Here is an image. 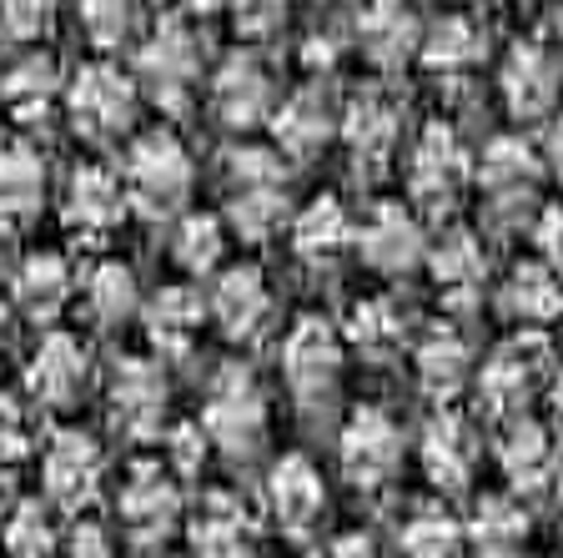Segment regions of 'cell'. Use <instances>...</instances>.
Segmentation results:
<instances>
[{
	"instance_id": "obj_4",
	"label": "cell",
	"mask_w": 563,
	"mask_h": 558,
	"mask_svg": "<svg viewBox=\"0 0 563 558\" xmlns=\"http://www.w3.org/2000/svg\"><path fill=\"white\" fill-rule=\"evenodd\" d=\"M60 106H66L70 127L81 136L91 141L121 136L131 127V117H136V81L111 61H91L66 81V101Z\"/></svg>"
},
{
	"instance_id": "obj_9",
	"label": "cell",
	"mask_w": 563,
	"mask_h": 558,
	"mask_svg": "<svg viewBox=\"0 0 563 558\" xmlns=\"http://www.w3.org/2000/svg\"><path fill=\"white\" fill-rule=\"evenodd\" d=\"M352 247H357L367 267L383 272V277H402V272H412L422 256H428L422 221H418V211H412L408 201H377V207L363 217L357 242Z\"/></svg>"
},
{
	"instance_id": "obj_13",
	"label": "cell",
	"mask_w": 563,
	"mask_h": 558,
	"mask_svg": "<svg viewBox=\"0 0 563 558\" xmlns=\"http://www.w3.org/2000/svg\"><path fill=\"white\" fill-rule=\"evenodd\" d=\"M166 403H172V387H166L162 362L152 358H126L111 378V418L126 438L146 442L162 433L166 423Z\"/></svg>"
},
{
	"instance_id": "obj_53",
	"label": "cell",
	"mask_w": 563,
	"mask_h": 558,
	"mask_svg": "<svg viewBox=\"0 0 563 558\" xmlns=\"http://www.w3.org/2000/svg\"><path fill=\"white\" fill-rule=\"evenodd\" d=\"M553 489H559V503H563V458H559V473H553Z\"/></svg>"
},
{
	"instance_id": "obj_7",
	"label": "cell",
	"mask_w": 563,
	"mask_h": 558,
	"mask_svg": "<svg viewBox=\"0 0 563 558\" xmlns=\"http://www.w3.org/2000/svg\"><path fill=\"white\" fill-rule=\"evenodd\" d=\"M468 182H473V156L463 146V136L453 127H443V121L422 127V136L408 152V197L422 211H448L463 197Z\"/></svg>"
},
{
	"instance_id": "obj_24",
	"label": "cell",
	"mask_w": 563,
	"mask_h": 558,
	"mask_svg": "<svg viewBox=\"0 0 563 558\" xmlns=\"http://www.w3.org/2000/svg\"><path fill=\"white\" fill-rule=\"evenodd\" d=\"M141 322H146V338L162 358H187L197 348L201 327H207V303H201V292L187 287V282H176V287H162L152 303L141 307Z\"/></svg>"
},
{
	"instance_id": "obj_10",
	"label": "cell",
	"mask_w": 563,
	"mask_h": 558,
	"mask_svg": "<svg viewBox=\"0 0 563 558\" xmlns=\"http://www.w3.org/2000/svg\"><path fill=\"white\" fill-rule=\"evenodd\" d=\"M25 387L41 407L51 413H66L86 397L91 387V352L76 332H46L41 348L31 352V368H25Z\"/></svg>"
},
{
	"instance_id": "obj_21",
	"label": "cell",
	"mask_w": 563,
	"mask_h": 558,
	"mask_svg": "<svg viewBox=\"0 0 563 558\" xmlns=\"http://www.w3.org/2000/svg\"><path fill=\"white\" fill-rule=\"evenodd\" d=\"M357 46L377 70H402L408 61H418L422 25L408 0H367L357 11Z\"/></svg>"
},
{
	"instance_id": "obj_15",
	"label": "cell",
	"mask_w": 563,
	"mask_h": 558,
	"mask_svg": "<svg viewBox=\"0 0 563 558\" xmlns=\"http://www.w3.org/2000/svg\"><path fill=\"white\" fill-rule=\"evenodd\" d=\"M342 111L332 106V96L322 86H302L282 106H272V146H277L287 162H312L332 136H338Z\"/></svg>"
},
{
	"instance_id": "obj_36",
	"label": "cell",
	"mask_w": 563,
	"mask_h": 558,
	"mask_svg": "<svg viewBox=\"0 0 563 558\" xmlns=\"http://www.w3.org/2000/svg\"><path fill=\"white\" fill-rule=\"evenodd\" d=\"M222 252H227V221L222 217H211V211H187V217L176 221L172 256L181 272L207 277V272L222 267Z\"/></svg>"
},
{
	"instance_id": "obj_12",
	"label": "cell",
	"mask_w": 563,
	"mask_h": 558,
	"mask_svg": "<svg viewBox=\"0 0 563 558\" xmlns=\"http://www.w3.org/2000/svg\"><path fill=\"white\" fill-rule=\"evenodd\" d=\"M473 176H478L483 197H488L493 211H523L528 201L539 197L543 156L533 152L523 136H493L488 146H483Z\"/></svg>"
},
{
	"instance_id": "obj_20",
	"label": "cell",
	"mask_w": 563,
	"mask_h": 558,
	"mask_svg": "<svg viewBox=\"0 0 563 558\" xmlns=\"http://www.w3.org/2000/svg\"><path fill=\"white\" fill-rule=\"evenodd\" d=\"M338 136L347 141V152L357 156V166H367V172L387 166V162H393V152H398V141H402L398 101H393V96H383V91L352 96L347 111H342V121H338Z\"/></svg>"
},
{
	"instance_id": "obj_17",
	"label": "cell",
	"mask_w": 563,
	"mask_h": 558,
	"mask_svg": "<svg viewBox=\"0 0 563 558\" xmlns=\"http://www.w3.org/2000/svg\"><path fill=\"white\" fill-rule=\"evenodd\" d=\"M207 317L222 327V338L232 342H252L272 317V287L257 267H222L211 282L207 297Z\"/></svg>"
},
{
	"instance_id": "obj_33",
	"label": "cell",
	"mask_w": 563,
	"mask_h": 558,
	"mask_svg": "<svg viewBox=\"0 0 563 558\" xmlns=\"http://www.w3.org/2000/svg\"><path fill=\"white\" fill-rule=\"evenodd\" d=\"M488 56V31H483L473 15H443L422 31L418 61L433 76H468L478 61Z\"/></svg>"
},
{
	"instance_id": "obj_14",
	"label": "cell",
	"mask_w": 563,
	"mask_h": 558,
	"mask_svg": "<svg viewBox=\"0 0 563 558\" xmlns=\"http://www.w3.org/2000/svg\"><path fill=\"white\" fill-rule=\"evenodd\" d=\"M106 478V453L96 448V438L86 433H56L41 458V483H46V499L56 508H86V503L101 493Z\"/></svg>"
},
{
	"instance_id": "obj_49",
	"label": "cell",
	"mask_w": 563,
	"mask_h": 558,
	"mask_svg": "<svg viewBox=\"0 0 563 558\" xmlns=\"http://www.w3.org/2000/svg\"><path fill=\"white\" fill-rule=\"evenodd\" d=\"M70 554L76 558H111V544H106V534L96 524H81L76 538H70Z\"/></svg>"
},
{
	"instance_id": "obj_29",
	"label": "cell",
	"mask_w": 563,
	"mask_h": 558,
	"mask_svg": "<svg viewBox=\"0 0 563 558\" xmlns=\"http://www.w3.org/2000/svg\"><path fill=\"white\" fill-rule=\"evenodd\" d=\"M352 242H357V227H352V211L338 197H312L292 217V252L302 262H312V267L338 262Z\"/></svg>"
},
{
	"instance_id": "obj_42",
	"label": "cell",
	"mask_w": 563,
	"mask_h": 558,
	"mask_svg": "<svg viewBox=\"0 0 563 558\" xmlns=\"http://www.w3.org/2000/svg\"><path fill=\"white\" fill-rule=\"evenodd\" d=\"M76 15H81L91 46L111 51V46L126 41L131 15H136V0H76Z\"/></svg>"
},
{
	"instance_id": "obj_11",
	"label": "cell",
	"mask_w": 563,
	"mask_h": 558,
	"mask_svg": "<svg viewBox=\"0 0 563 558\" xmlns=\"http://www.w3.org/2000/svg\"><path fill=\"white\" fill-rule=\"evenodd\" d=\"M272 106H277V91H272V76L257 56L246 51H232L222 66L211 70V117L232 131H252L272 121Z\"/></svg>"
},
{
	"instance_id": "obj_32",
	"label": "cell",
	"mask_w": 563,
	"mask_h": 558,
	"mask_svg": "<svg viewBox=\"0 0 563 558\" xmlns=\"http://www.w3.org/2000/svg\"><path fill=\"white\" fill-rule=\"evenodd\" d=\"M428 267H433V282H438V292H443V303L468 307V303H478L483 282H488V252H483V242L473 232H448L443 242L433 247Z\"/></svg>"
},
{
	"instance_id": "obj_2",
	"label": "cell",
	"mask_w": 563,
	"mask_h": 558,
	"mask_svg": "<svg viewBox=\"0 0 563 558\" xmlns=\"http://www.w3.org/2000/svg\"><path fill=\"white\" fill-rule=\"evenodd\" d=\"M191 152L181 146L176 131H146L131 141L126 162H121V182L126 197L141 217H172L181 201L191 197Z\"/></svg>"
},
{
	"instance_id": "obj_46",
	"label": "cell",
	"mask_w": 563,
	"mask_h": 558,
	"mask_svg": "<svg viewBox=\"0 0 563 558\" xmlns=\"http://www.w3.org/2000/svg\"><path fill=\"white\" fill-rule=\"evenodd\" d=\"M533 247H539V256L549 267L563 272V207H543L533 217Z\"/></svg>"
},
{
	"instance_id": "obj_45",
	"label": "cell",
	"mask_w": 563,
	"mask_h": 558,
	"mask_svg": "<svg viewBox=\"0 0 563 558\" xmlns=\"http://www.w3.org/2000/svg\"><path fill=\"white\" fill-rule=\"evenodd\" d=\"M207 448H211V438L201 433V423H181L172 433V473H197Z\"/></svg>"
},
{
	"instance_id": "obj_52",
	"label": "cell",
	"mask_w": 563,
	"mask_h": 558,
	"mask_svg": "<svg viewBox=\"0 0 563 558\" xmlns=\"http://www.w3.org/2000/svg\"><path fill=\"white\" fill-rule=\"evenodd\" d=\"M553 407H559V418H563V368H559V378H553Z\"/></svg>"
},
{
	"instance_id": "obj_16",
	"label": "cell",
	"mask_w": 563,
	"mask_h": 558,
	"mask_svg": "<svg viewBox=\"0 0 563 558\" xmlns=\"http://www.w3.org/2000/svg\"><path fill=\"white\" fill-rule=\"evenodd\" d=\"M498 91H504V106L514 121L553 117V101H559V61H553L539 41H518L504 56Z\"/></svg>"
},
{
	"instance_id": "obj_25",
	"label": "cell",
	"mask_w": 563,
	"mask_h": 558,
	"mask_svg": "<svg viewBox=\"0 0 563 558\" xmlns=\"http://www.w3.org/2000/svg\"><path fill=\"white\" fill-rule=\"evenodd\" d=\"M498 468H504L514 493H533L543 483H553V473H559V442L528 413L523 418H508L504 442H498Z\"/></svg>"
},
{
	"instance_id": "obj_22",
	"label": "cell",
	"mask_w": 563,
	"mask_h": 558,
	"mask_svg": "<svg viewBox=\"0 0 563 558\" xmlns=\"http://www.w3.org/2000/svg\"><path fill=\"white\" fill-rule=\"evenodd\" d=\"M131 211V197H126V182H121L111 166H76L70 172V186H66V221L76 227L81 237H106L117 232L121 221Z\"/></svg>"
},
{
	"instance_id": "obj_6",
	"label": "cell",
	"mask_w": 563,
	"mask_h": 558,
	"mask_svg": "<svg viewBox=\"0 0 563 558\" xmlns=\"http://www.w3.org/2000/svg\"><path fill=\"white\" fill-rule=\"evenodd\" d=\"M136 81L156 96L162 106H181L201 81V35L191 21L166 15L136 51Z\"/></svg>"
},
{
	"instance_id": "obj_41",
	"label": "cell",
	"mask_w": 563,
	"mask_h": 558,
	"mask_svg": "<svg viewBox=\"0 0 563 558\" xmlns=\"http://www.w3.org/2000/svg\"><path fill=\"white\" fill-rule=\"evenodd\" d=\"M5 554L11 558H51L56 554V524H51V508L41 499L15 503L11 524H5Z\"/></svg>"
},
{
	"instance_id": "obj_27",
	"label": "cell",
	"mask_w": 563,
	"mask_h": 558,
	"mask_svg": "<svg viewBox=\"0 0 563 558\" xmlns=\"http://www.w3.org/2000/svg\"><path fill=\"white\" fill-rule=\"evenodd\" d=\"M412 372H418V387L433 403H453L473 378V352L463 342V332H453V327L422 332L418 348H412Z\"/></svg>"
},
{
	"instance_id": "obj_23",
	"label": "cell",
	"mask_w": 563,
	"mask_h": 558,
	"mask_svg": "<svg viewBox=\"0 0 563 558\" xmlns=\"http://www.w3.org/2000/svg\"><path fill=\"white\" fill-rule=\"evenodd\" d=\"M0 101L21 127H46L51 111L66 101V81H60V66L46 51H25L21 61L0 70Z\"/></svg>"
},
{
	"instance_id": "obj_43",
	"label": "cell",
	"mask_w": 563,
	"mask_h": 558,
	"mask_svg": "<svg viewBox=\"0 0 563 558\" xmlns=\"http://www.w3.org/2000/svg\"><path fill=\"white\" fill-rule=\"evenodd\" d=\"M56 21V0H0V25L15 41H35Z\"/></svg>"
},
{
	"instance_id": "obj_48",
	"label": "cell",
	"mask_w": 563,
	"mask_h": 558,
	"mask_svg": "<svg viewBox=\"0 0 563 558\" xmlns=\"http://www.w3.org/2000/svg\"><path fill=\"white\" fill-rule=\"evenodd\" d=\"M543 172L553 176V182H563V117H549V131H543Z\"/></svg>"
},
{
	"instance_id": "obj_37",
	"label": "cell",
	"mask_w": 563,
	"mask_h": 558,
	"mask_svg": "<svg viewBox=\"0 0 563 558\" xmlns=\"http://www.w3.org/2000/svg\"><path fill=\"white\" fill-rule=\"evenodd\" d=\"M468 538L478 544V554H488V558H514L528 538L523 503L508 499V493H488V499L478 503V513H473V534Z\"/></svg>"
},
{
	"instance_id": "obj_54",
	"label": "cell",
	"mask_w": 563,
	"mask_h": 558,
	"mask_svg": "<svg viewBox=\"0 0 563 558\" xmlns=\"http://www.w3.org/2000/svg\"><path fill=\"white\" fill-rule=\"evenodd\" d=\"M0 338H5V303H0Z\"/></svg>"
},
{
	"instance_id": "obj_18",
	"label": "cell",
	"mask_w": 563,
	"mask_h": 558,
	"mask_svg": "<svg viewBox=\"0 0 563 558\" xmlns=\"http://www.w3.org/2000/svg\"><path fill=\"white\" fill-rule=\"evenodd\" d=\"M418 463L428 473V483L443 493H457L473 483V468H478V433L468 423L457 418V413H433L428 428L418 438Z\"/></svg>"
},
{
	"instance_id": "obj_5",
	"label": "cell",
	"mask_w": 563,
	"mask_h": 558,
	"mask_svg": "<svg viewBox=\"0 0 563 558\" xmlns=\"http://www.w3.org/2000/svg\"><path fill=\"white\" fill-rule=\"evenodd\" d=\"M402 453H408V438L383 407H357L338 433V463L352 489L363 493L387 489L402 468Z\"/></svg>"
},
{
	"instance_id": "obj_55",
	"label": "cell",
	"mask_w": 563,
	"mask_h": 558,
	"mask_svg": "<svg viewBox=\"0 0 563 558\" xmlns=\"http://www.w3.org/2000/svg\"><path fill=\"white\" fill-rule=\"evenodd\" d=\"M156 6H162V0H156Z\"/></svg>"
},
{
	"instance_id": "obj_26",
	"label": "cell",
	"mask_w": 563,
	"mask_h": 558,
	"mask_svg": "<svg viewBox=\"0 0 563 558\" xmlns=\"http://www.w3.org/2000/svg\"><path fill=\"white\" fill-rule=\"evenodd\" d=\"M181 518V489H176L172 468H136L131 483L121 489V524L136 538H162Z\"/></svg>"
},
{
	"instance_id": "obj_28",
	"label": "cell",
	"mask_w": 563,
	"mask_h": 558,
	"mask_svg": "<svg viewBox=\"0 0 563 558\" xmlns=\"http://www.w3.org/2000/svg\"><path fill=\"white\" fill-rule=\"evenodd\" d=\"M46 201V162L31 141L0 136V221L21 227Z\"/></svg>"
},
{
	"instance_id": "obj_34",
	"label": "cell",
	"mask_w": 563,
	"mask_h": 558,
	"mask_svg": "<svg viewBox=\"0 0 563 558\" xmlns=\"http://www.w3.org/2000/svg\"><path fill=\"white\" fill-rule=\"evenodd\" d=\"M504 303H508V313L528 327L553 322V317L563 313V272L549 267L543 256L518 262L514 277H508V287H504Z\"/></svg>"
},
{
	"instance_id": "obj_19",
	"label": "cell",
	"mask_w": 563,
	"mask_h": 558,
	"mask_svg": "<svg viewBox=\"0 0 563 558\" xmlns=\"http://www.w3.org/2000/svg\"><path fill=\"white\" fill-rule=\"evenodd\" d=\"M267 508L287 534H307V528L328 513V483L317 473L307 453H282L267 473Z\"/></svg>"
},
{
	"instance_id": "obj_40",
	"label": "cell",
	"mask_w": 563,
	"mask_h": 558,
	"mask_svg": "<svg viewBox=\"0 0 563 558\" xmlns=\"http://www.w3.org/2000/svg\"><path fill=\"white\" fill-rule=\"evenodd\" d=\"M463 544H468L463 524L443 508L412 513L408 524H402V534H398L402 558H463Z\"/></svg>"
},
{
	"instance_id": "obj_51",
	"label": "cell",
	"mask_w": 563,
	"mask_h": 558,
	"mask_svg": "<svg viewBox=\"0 0 563 558\" xmlns=\"http://www.w3.org/2000/svg\"><path fill=\"white\" fill-rule=\"evenodd\" d=\"M332 56H338V46L332 41H322V35H312V46H307V66H332Z\"/></svg>"
},
{
	"instance_id": "obj_39",
	"label": "cell",
	"mask_w": 563,
	"mask_h": 558,
	"mask_svg": "<svg viewBox=\"0 0 563 558\" xmlns=\"http://www.w3.org/2000/svg\"><path fill=\"white\" fill-rule=\"evenodd\" d=\"M252 554V524L232 499H211L197 518V558H246Z\"/></svg>"
},
{
	"instance_id": "obj_47",
	"label": "cell",
	"mask_w": 563,
	"mask_h": 558,
	"mask_svg": "<svg viewBox=\"0 0 563 558\" xmlns=\"http://www.w3.org/2000/svg\"><path fill=\"white\" fill-rule=\"evenodd\" d=\"M25 453V413L15 397L0 393V468Z\"/></svg>"
},
{
	"instance_id": "obj_31",
	"label": "cell",
	"mask_w": 563,
	"mask_h": 558,
	"mask_svg": "<svg viewBox=\"0 0 563 558\" xmlns=\"http://www.w3.org/2000/svg\"><path fill=\"white\" fill-rule=\"evenodd\" d=\"M533 387H539V368H533V358H528L523 342H514V348L493 352L488 362H483L478 372V397L483 407H488L493 418H523L528 397H533Z\"/></svg>"
},
{
	"instance_id": "obj_8",
	"label": "cell",
	"mask_w": 563,
	"mask_h": 558,
	"mask_svg": "<svg viewBox=\"0 0 563 558\" xmlns=\"http://www.w3.org/2000/svg\"><path fill=\"white\" fill-rule=\"evenodd\" d=\"M347 362V342L328 317H297L292 332L282 338V378L292 387V397L302 403H322L332 397Z\"/></svg>"
},
{
	"instance_id": "obj_30",
	"label": "cell",
	"mask_w": 563,
	"mask_h": 558,
	"mask_svg": "<svg viewBox=\"0 0 563 558\" xmlns=\"http://www.w3.org/2000/svg\"><path fill=\"white\" fill-rule=\"evenodd\" d=\"M70 292H76V282H70V267L60 252H31L11 277L15 307L35 322H56L60 307L70 303Z\"/></svg>"
},
{
	"instance_id": "obj_1",
	"label": "cell",
	"mask_w": 563,
	"mask_h": 558,
	"mask_svg": "<svg viewBox=\"0 0 563 558\" xmlns=\"http://www.w3.org/2000/svg\"><path fill=\"white\" fill-rule=\"evenodd\" d=\"M227 232L262 247L287 221V166L277 146H232L227 152Z\"/></svg>"
},
{
	"instance_id": "obj_35",
	"label": "cell",
	"mask_w": 563,
	"mask_h": 558,
	"mask_svg": "<svg viewBox=\"0 0 563 558\" xmlns=\"http://www.w3.org/2000/svg\"><path fill=\"white\" fill-rule=\"evenodd\" d=\"M86 313L96 327H121L141 313V287L126 262H96L86 272Z\"/></svg>"
},
{
	"instance_id": "obj_3",
	"label": "cell",
	"mask_w": 563,
	"mask_h": 558,
	"mask_svg": "<svg viewBox=\"0 0 563 558\" xmlns=\"http://www.w3.org/2000/svg\"><path fill=\"white\" fill-rule=\"evenodd\" d=\"M201 433L227 458L257 453V442L267 438V397H262L257 378L242 362H227V368L211 372L207 407H201Z\"/></svg>"
},
{
	"instance_id": "obj_50",
	"label": "cell",
	"mask_w": 563,
	"mask_h": 558,
	"mask_svg": "<svg viewBox=\"0 0 563 558\" xmlns=\"http://www.w3.org/2000/svg\"><path fill=\"white\" fill-rule=\"evenodd\" d=\"M322 558H377V548H373V538H363V534H342V538H332Z\"/></svg>"
},
{
	"instance_id": "obj_38",
	"label": "cell",
	"mask_w": 563,
	"mask_h": 558,
	"mask_svg": "<svg viewBox=\"0 0 563 558\" xmlns=\"http://www.w3.org/2000/svg\"><path fill=\"white\" fill-rule=\"evenodd\" d=\"M342 342L363 348L367 358H387V352L402 342V313H398V303H393V297H363V303H352Z\"/></svg>"
},
{
	"instance_id": "obj_44",
	"label": "cell",
	"mask_w": 563,
	"mask_h": 558,
	"mask_svg": "<svg viewBox=\"0 0 563 558\" xmlns=\"http://www.w3.org/2000/svg\"><path fill=\"white\" fill-rule=\"evenodd\" d=\"M232 6V25L242 35H252V41H262V35L282 31V21H287V6L292 0H227Z\"/></svg>"
}]
</instances>
